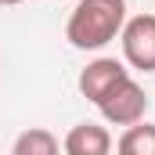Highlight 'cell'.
I'll return each mask as SVG.
<instances>
[{
    "mask_svg": "<svg viewBox=\"0 0 155 155\" xmlns=\"http://www.w3.org/2000/svg\"><path fill=\"white\" fill-rule=\"evenodd\" d=\"M65 155H112V134L101 123H76L65 141H61Z\"/></svg>",
    "mask_w": 155,
    "mask_h": 155,
    "instance_id": "5",
    "label": "cell"
},
{
    "mask_svg": "<svg viewBox=\"0 0 155 155\" xmlns=\"http://www.w3.org/2000/svg\"><path fill=\"white\" fill-rule=\"evenodd\" d=\"M116 155H155V123H134L116 141Z\"/></svg>",
    "mask_w": 155,
    "mask_h": 155,
    "instance_id": "6",
    "label": "cell"
},
{
    "mask_svg": "<svg viewBox=\"0 0 155 155\" xmlns=\"http://www.w3.org/2000/svg\"><path fill=\"white\" fill-rule=\"evenodd\" d=\"M58 137L51 134V130H43V126H29V130H22L18 134V141H15V152L11 155H58Z\"/></svg>",
    "mask_w": 155,
    "mask_h": 155,
    "instance_id": "7",
    "label": "cell"
},
{
    "mask_svg": "<svg viewBox=\"0 0 155 155\" xmlns=\"http://www.w3.org/2000/svg\"><path fill=\"white\" fill-rule=\"evenodd\" d=\"M123 79H130V69L116 58H94L83 72H79V94L94 105H101Z\"/></svg>",
    "mask_w": 155,
    "mask_h": 155,
    "instance_id": "4",
    "label": "cell"
},
{
    "mask_svg": "<svg viewBox=\"0 0 155 155\" xmlns=\"http://www.w3.org/2000/svg\"><path fill=\"white\" fill-rule=\"evenodd\" d=\"M123 58L137 72H155V15H134L123 25Z\"/></svg>",
    "mask_w": 155,
    "mask_h": 155,
    "instance_id": "2",
    "label": "cell"
},
{
    "mask_svg": "<svg viewBox=\"0 0 155 155\" xmlns=\"http://www.w3.org/2000/svg\"><path fill=\"white\" fill-rule=\"evenodd\" d=\"M97 108H101L105 123H112V126H134V123H141L144 112H148V94H144L141 83L123 79Z\"/></svg>",
    "mask_w": 155,
    "mask_h": 155,
    "instance_id": "3",
    "label": "cell"
},
{
    "mask_svg": "<svg viewBox=\"0 0 155 155\" xmlns=\"http://www.w3.org/2000/svg\"><path fill=\"white\" fill-rule=\"evenodd\" d=\"M0 4H4V7H15V4H22V0H0Z\"/></svg>",
    "mask_w": 155,
    "mask_h": 155,
    "instance_id": "8",
    "label": "cell"
},
{
    "mask_svg": "<svg viewBox=\"0 0 155 155\" xmlns=\"http://www.w3.org/2000/svg\"><path fill=\"white\" fill-rule=\"evenodd\" d=\"M126 25V0H79L65 22V40L76 51H101Z\"/></svg>",
    "mask_w": 155,
    "mask_h": 155,
    "instance_id": "1",
    "label": "cell"
}]
</instances>
